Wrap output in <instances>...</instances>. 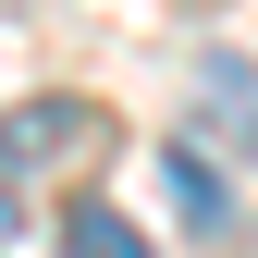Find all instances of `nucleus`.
Masks as SVG:
<instances>
[{
  "label": "nucleus",
  "mask_w": 258,
  "mask_h": 258,
  "mask_svg": "<svg viewBox=\"0 0 258 258\" xmlns=\"http://www.w3.org/2000/svg\"><path fill=\"white\" fill-rule=\"evenodd\" d=\"M86 123H99L86 99H37V111H13V123H0V184H25L37 160H74Z\"/></svg>",
  "instance_id": "obj_2"
},
{
  "label": "nucleus",
  "mask_w": 258,
  "mask_h": 258,
  "mask_svg": "<svg viewBox=\"0 0 258 258\" xmlns=\"http://www.w3.org/2000/svg\"><path fill=\"white\" fill-rule=\"evenodd\" d=\"M234 136H246V148H258V123H234Z\"/></svg>",
  "instance_id": "obj_4"
},
{
  "label": "nucleus",
  "mask_w": 258,
  "mask_h": 258,
  "mask_svg": "<svg viewBox=\"0 0 258 258\" xmlns=\"http://www.w3.org/2000/svg\"><path fill=\"white\" fill-rule=\"evenodd\" d=\"M61 258H148V221H123V209H74V221H61Z\"/></svg>",
  "instance_id": "obj_3"
},
{
  "label": "nucleus",
  "mask_w": 258,
  "mask_h": 258,
  "mask_svg": "<svg viewBox=\"0 0 258 258\" xmlns=\"http://www.w3.org/2000/svg\"><path fill=\"white\" fill-rule=\"evenodd\" d=\"M148 172H160V197H172L184 234H221V221H234V184H221V160H209L197 136H160V148H148Z\"/></svg>",
  "instance_id": "obj_1"
}]
</instances>
